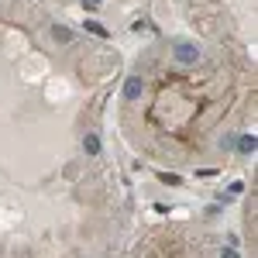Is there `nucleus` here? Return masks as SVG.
Here are the masks:
<instances>
[{
    "label": "nucleus",
    "mask_w": 258,
    "mask_h": 258,
    "mask_svg": "<svg viewBox=\"0 0 258 258\" xmlns=\"http://www.w3.org/2000/svg\"><path fill=\"white\" fill-rule=\"evenodd\" d=\"M172 55H176L179 66H197V62H200V48L193 45V41H176Z\"/></svg>",
    "instance_id": "1"
},
{
    "label": "nucleus",
    "mask_w": 258,
    "mask_h": 258,
    "mask_svg": "<svg viewBox=\"0 0 258 258\" xmlns=\"http://www.w3.org/2000/svg\"><path fill=\"white\" fill-rule=\"evenodd\" d=\"M141 90H145V80L141 76H127L124 80V100H138Z\"/></svg>",
    "instance_id": "2"
},
{
    "label": "nucleus",
    "mask_w": 258,
    "mask_h": 258,
    "mask_svg": "<svg viewBox=\"0 0 258 258\" xmlns=\"http://www.w3.org/2000/svg\"><path fill=\"white\" fill-rule=\"evenodd\" d=\"M52 38L59 41V45H69V41H73V31H69L66 24H52Z\"/></svg>",
    "instance_id": "3"
},
{
    "label": "nucleus",
    "mask_w": 258,
    "mask_h": 258,
    "mask_svg": "<svg viewBox=\"0 0 258 258\" xmlns=\"http://www.w3.org/2000/svg\"><path fill=\"white\" fill-rule=\"evenodd\" d=\"M100 148H103V145H100V135H86V138H83V152H86V155H100Z\"/></svg>",
    "instance_id": "4"
},
{
    "label": "nucleus",
    "mask_w": 258,
    "mask_h": 258,
    "mask_svg": "<svg viewBox=\"0 0 258 258\" xmlns=\"http://www.w3.org/2000/svg\"><path fill=\"white\" fill-rule=\"evenodd\" d=\"M234 141H238V152H241V155H251V152H255V145H258L255 135H241V138H234Z\"/></svg>",
    "instance_id": "5"
},
{
    "label": "nucleus",
    "mask_w": 258,
    "mask_h": 258,
    "mask_svg": "<svg viewBox=\"0 0 258 258\" xmlns=\"http://www.w3.org/2000/svg\"><path fill=\"white\" fill-rule=\"evenodd\" d=\"M83 28H86L90 35H97V38H107V28H103L97 18H86V24H83Z\"/></svg>",
    "instance_id": "6"
},
{
    "label": "nucleus",
    "mask_w": 258,
    "mask_h": 258,
    "mask_svg": "<svg viewBox=\"0 0 258 258\" xmlns=\"http://www.w3.org/2000/svg\"><path fill=\"white\" fill-rule=\"evenodd\" d=\"M162 182H165V186H179V176H172V172H162Z\"/></svg>",
    "instance_id": "7"
},
{
    "label": "nucleus",
    "mask_w": 258,
    "mask_h": 258,
    "mask_svg": "<svg viewBox=\"0 0 258 258\" xmlns=\"http://www.w3.org/2000/svg\"><path fill=\"white\" fill-rule=\"evenodd\" d=\"M220 258H241V251H238V248H224V251H220Z\"/></svg>",
    "instance_id": "8"
},
{
    "label": "nucleus",
    "mask_w": 258,
    "mask_h": 258,
    "mask_svg": "<svg viewBox=\"0 0 258 258\" xmlns=\"http://www.w3.org/2000/svg\"><path fill=\"white\" fill-rule=\"evenodd\" d=\"M83 4H90V7H100V4H103V0H83Z\"/></svg>",
    "instance_id": "9"
}]
</instances>
